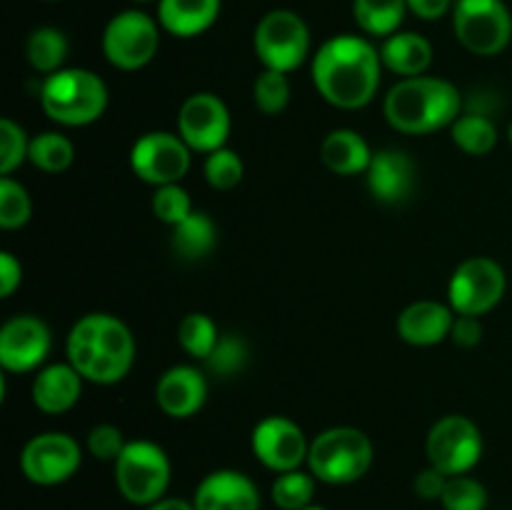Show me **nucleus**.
<instances>
[{
  "instance_id": "obj_45",
  "label": "nucleus",
  "mask_w": 512,
  "mask_h": 510,
  "mask_svg": "<svg viewBox=\"0 0 512 510\" xmlns=\"http://www.w3.org/2000/svg\"><path fill=\"white\" fill-rule=\"evenodd\" d=\"M305 510H328V508H323V505H310V508H305Z\"/></svg>"
},
{
  "instance_id": "obj_26",
  "label": "nucleus",
  "mask_w": 512,
  "mask_h": 510,
  "mask_svg": "<svg viewBox=\"0 0 512 510\" xmlns=\"http://www.w3.org/2000/svg\"><path fill=\"white\" fill-rule=\"evenodd\" d=\"M408 13V0H353L355 23L373 38L385 40L398 33Z\"/></svg>"
},
{
  "instance_id": "obj_3",
  "label": "nucleus",
  "mask_w": 512,
  "mask_h": 510,
  "mask_svg": "<svg viewBox=\"0 0 512 510\" xmlns=\"http://www.w3.org/2000/svg\"><path fill=\"white\" fill-rule=\"evenodd\" d=\"M463 110V95L450 80L435 75L400 78L383 103L390 128L405 135H430L450 128Z\"/></svg>"
},
{
  "instance_id": "obj_37",
  "label": "nucleus",
  "mask_w": 512,
  "mask_h": 510,
  "mask_svg": "<svg viewBox=\"0 0 512 510\" xmlns=\"http://www.w3.org/2000/svg\"><path fill=\"white\" fill-rule=\"evenodd\" d=\"M440 503L445 510H485L488 508V490L470 475H453L448 478Z\"/></svg>"
},
{
  "instance_id": "obj_22",
  "label": "nucleus",
  "mask_w": 512,
  "mask_h": 510,
  "mask_svg": "<svg viewBox=\"0 0 512 510\" xmlns=\"http://www.w3.org/2000/svg\"><path fill=\"white\" fill-rule=\"evenodd\" d=\"M223 0H158V23L175 38H198L220 18Z\"/></svg>"
},
{
  "instance_id": "obj_36",
  "label": "nucleus",
  "mask_w": 512,
  "mask_h": 510,
  "mask_svg": "<svg viewBox=\"0 0 512 510\" xmlns=\"http://www.w3.org/2000/svg\"><path fill=\"white\" fill-rule=\"evenodd\" d=\"M150 208H153V215L160 220V223L175 228L178 223H183L190 213H193V200H190V193L180 183L160 185L155 188L153 200H150Z\"/></svg>"
},
{
  "instance_id": "obj_4",
  "label": "nucleus",
  "mask_w": 512,
  "mask_h": 510,
  "mask_svg": "<svg viewBox=\"0 0 512 510\" xmlns=\"http://www.w3.org/2000/svg\"><path fill=\"white\" fill-rule=\"evenodd\" d=\"M40 105L53 123L85 128L103 118L108 108V85L88 68H63L40 83Z\"/></svg>"
},
{
  "instance_id": "obj_28",
  "label": "nucleus",
  "mask_w": 512,
  "mask_h": 510,
  "mask_svg": "<svg viewBox=\"0 0 512 510\" xmlns=\"http://www.w3.org/2000/svg\"><path fill=\"white\" fill-rule=\"evenodd\" d=\"M450 138H453V143L463 153L483 158V155L493 153L500 140V133L498 125H495V120L490 115L468 110V113H460L458 120L450 125Z\"/></svg>"
},
{
  "instance_id": "obj_19",
  "label": "nucleus",
  "mask_w": 512,
  "mask_h": 510,
  "mask_svg": "<svg viewBox=\"0 0 512 510\" xmlns=\"http://www.w3.org/2000/svg\"><path fill=\"white\" fill-rule=\"evenodd\" d=\"M193 505L195 510H260V490L240 470H213L195 488Z\"/></svg>"
},
{
  "instance_id": "obj_39",
  "label": "nucleus",
  "mask_w": 512,
  "mask_h": 510,
  "mask_svg": "<svg viewBox=\"0 0 512 510\" xmlns=\"http://www.w3.org/2000/svg\"><path fill=\"white\" fill-rule=\"evenodd\" d=\"M88 453L93 455L95 460H103V463H115L118 455L123 453L128 440H125V433L113 423H98L90 428L88 440Z\"/></svg>"
},
{
  "instance_id": "obj_31",
  "label": "nucleus",
  "mask_w": 512,
  "mask_h": 510,
  "mask_svg": "<svg viewBox=\"0 0 512 510\" xmlns=\"http://www.w3.org/2000/svg\"><path fill=\"white\" fill-rule=\"evenodd\" d=\"M218 323L205 313H188L178 325V343L190 358L208 360L213 348L220 340Z\"/></svg>"
},
{
  "instance_id": "obj_24",
  "label": "nucleus",
  "mask_w": 512,
  "mask_h": 510,
  "mask_svg": "<svg viewBox=\"0 0 512 510\" xmlns=\"http://www.w3.org/2000/svg\"><path fill=\"white\" fill-rule=\"evenodd\" d=\"M380 60L383 68L400 78H418L428 73L433 65V45L425 35L413 33V30H398L380 45Z\"/></svg>"
},
{
  "instance_id": "obj_23",
  "label": "nucleus",
  "mask_w": 512,
  "mask_h": 510,
  "mask_svg": "<svg viewBox=\"0 0 512 510\" xmlns=\"http://www.w3.org/2000/svg\"><path fill=\"white\" fill-rule=\"evenodd\" d=\"M375 150H370L368 140L353 128H335L320 143V160L325 168L335 175H350L368 173L370 160H373Z\"/></svg>"
},
{
  "instance_id": "obj_9",
  "label": "nucleus",
  "mask_w": 512,
  "mask_h": 510,
  "mask_svg": "<svg viewBox=\"0 0 512 510\" xmlns=\"http://www.w3.org/2000/svg\"><path fill=\"white\" fill-rule=\"evenodd\" d=\"M160 23L143 10H120L108 20L103 30V55L113 68H145L158 55Z\"/></svg>"
},
{
  "instance_id": "obj_43",
  "label": "nucleus",
  "mask_w": 512,
  "mask_h": 510,
  "mask_svg": "<svg viewBox=\"0 0 512 510\" xmlns=\"http://www.w3.org/2000/svg\"><path fill=\"white\" fill-rule=\"evenodd\" d=\"M453 5V0H408V10L420 20H440Z\"/></svg>"
},
{
  "instance_id": "obj_30",
  "label": "nucleus",
  "mask_w": 512,
  "mask_h": 510,
  "mask_svg": "<svg viewBox=\"0 0 512 510\" xmlns=\"http://www.w3.org/2000/svg\"><path fill=\"white\" fill-rule=\"evenodd\" d=\"M315 483H318V478L310 470L305 473L303 468L278 473V478L270 485V498H273L275 508L280 510H305L313 505Z\"/></svg>"
},
{
  "instance_id": "obj_18",
  "label": "nucleus",
  "mask_w": 512,
  "mask_h": 510,
  "mask_svg": "<svg viewBox=\"0 0 512 510\" xmlns=\"http://www.w3.org/2000/svg\"><path fill=\"white\" fill-rule=\"evenodd\" d=\"M208 400V378L195 365H173L155 385V403L168 418L185 420L200 413Z\"/></svg>"
},
{
  "instance_id": "obj_17",
  "label": "nucleus",
  "mask_w": 512,
  "mask_h": 510,
  "mask_svg": "<svg viewBox=\"0 0 512 510\" xmlns=\"http://www.w3.org/2000/svg\"><path fill=\"white\" fill-rule=\"evenodd\" d=\"M368 190L378 203L400 205L413 195L418 183V170L413 158L398 148L375 150L370 168L365 173Z\"/></svg>"
},
{
  "instance_id": "obj_29",
  "label": "nucleus",
  "mask_w": 512,
  "mask_h": 510,
  "mask_svg": "<svg viewBox=\"0 0 512 510\" xmlns=\"http://www.w3.org/2000/svg\"><path fill=\"white\" fill-rule=\"evenodd\" d=\"M28 160L43 173H63L73 165L75 145L68 135L58 133V130H45V133L30 138Z\"/></svg>"
},
{
  "instance_id": "obj_44",
  "label": "nucleus",
  "mask_w": 512,
  "mask_h": 510,
  "mask_svg": "<svg viewBox=\"0 0 512 510\" xmlns=\"http://www.w3.org/2000/svg\"><path fill=\"white\" fill-rule=\"evenodd\" d=\"M145 510H195L193 500H183V498H160L158 503L148 505Z\"/></svg>"
},
{
  "instance_id": "obj_46",
  "label": "nucleus",
  "mask_w": 512,
  "mask_h": 510,
  "mask_svg": "<svg viewBox=\"0 0 512 510\" xmlns=\"http://www.w3.org/2000/svg\"><path fill=\"white\" fill-rule=\"evenodd\" d=\"M508 140H510V145H512V120H510V125H508Z\"/></svg>"
},
{
  "instance_id": "obj_7",
  "label": "nucleus",
  "mask_w": 512,
  "mask_h": 510,
  "mask_svg": "<svg viewBox=\"0 0 512 510\" xmlns=\"http://www.w3.org/2000/svg\"><path fill=\"white\" fill-rule=\"evenodd\" d=\"M253 50L265 70L293 73L310 55L308 23L295 10H270L255 25Z\"/></svg>"
},
{
  "instance_id": "obj_41",
  "label": "nucleus",
  "mask_w": 512,
  "mask_h": 510,
  "mask_svg": "<svg viewBox=\"0 0 512 510\" xmlns=\"http://www.w3.org/2000/svg\"><path fill=\"white\" fill-rule=\"evenodd\" d=\"M445 485H448V475L440 473V470L433 468V465H428L425 470H420V473L415 475V480H413L415 495H418V498H423V500H440V498H443Z\"/></svg>"
},
{
  "instance_id": "obj_38",
  "label": "nucleus",
  "mask_w": 512,
  "mask_h": 510,
  "mask_svg": "<svg viewBox=\"0 0 512 510\" xmlns=\"http://www.w3.org/2000/svg\"><path fill=\"white\" fill-rule=\"evenodd\" d=\"M30 138L13 118H0V175H13L28 160Z\"/></svg>"
},
{
  "instance_id": "obj_47",
  "label": "nucleus",
  "mask_w": 512,
  "mask_h": 510,
  "mask_svg": "<svg viewBox=\"0 0 512 510\" xmlns=\"http://www.w3.org/2000/svg\"><path fill=\"white\" fill-rule=\"evenodd\" d=\"M133 3H153V0H133Z\"/></svg>"
},
{
  "instance_id": "obj_20",
  "label": "nucleus",
  "mask_w": 512,
  "mask_h": 510,
  "mask_svg": "<svg viewBox=\"0 0 512 510\" xmlns=\"http://www.w3.org/2000/svg\"><path fill=\"white\" fill-rule=\"evenodd\" d=\"M455 323V310L440 300H415L398 315V335L403 343L415 348H433L443 340H450Z\"/></svg>"
},
{
  "instance_id": "obj_32",
  "label": "nucleus",
  "mask_w": 512,
  "mask_h": 510,
  "mask_svg": "<svg viewBox=\"0 0 512 510\" xmlns=\"http://www.w3.org/2000/svg\"><path fill=\"white\" fill-rule=\"evenodd\" d=\"M248 360H250V348L248 343H245L243 335L223 333L220 335L218 345L213 348V353H210L208 360H203V363L210 375L230 380L248 368Z\"/></svg>"
},
{
  "instance_id": "obj_33",
  "label": "nucleus",
  "mask_w": 512,
  "mask_h": 510,
  "mask_svg": "<svg viewBox=\"0 0 512 510\" xmlns=\"http://www.w3.org/2000/svg\"><path fill=\"white\" fill-rule=\"evenodd\" d=\"M33 215V200L23 183H18L10 175L0 178V228L18 230Z\"/></svg>"
},
{
  "instance_id": "obj_42",
  "label": "nucleus",
  "mask_w": 512,
  "mask_h": 510,
  "mask_svg": "<svg viewBox=\"0 0 512 510\" xmlns=\"http://www.w3.org/2000/svg\"><path fill=\"white\" fill-rule=\"evenodd\" d=\"M23 283V265L10 250L0 253V298H10Z\"/></svg>"
},
{
  "instance_id": "obj_40",
  "label": "nucleus",
  "mask_w": 512,
  "mask_h": 510,
  "mask_svg": "<svg viewBox=\"0 0 512 510\" xmlns=\"http://www.w3.org/2000/svg\"><path fill=\"white\" fill-rule=\"evenodd\" d=\"M450 340L458 348H475L483 340V323L475 315H458L455 313L453 330H450Z\"/></svg>"
},
{
  "instance_id": "obj_6",
  "label": "nucleus",
  "mask_w": 512,
  "mask_h": 510,
  "mask_svg": "<svg viewBox=\"0 0 512 510\" xmlns=\"http://www.w3.org/2000/svg\"><path fill=\"white\" fill-rule=\"evenodd\" d=\"M115 485L118 493L133 505L158 503L165 498V490L170 485V458L158 443L153 440H128L123 453L113 463Z\"/></svg>"
},
{
  "instance_id": "obj_10",
  "label": "nucleus",
  "mask_w": 512,
  "mask_h": 510,
  "mask_svg": "<svg viewBox=\"0 0 512 510\" xmlns=\"http://www.w3.org/2000/svg\"><path fill=\"white\" fill-rule=\"evenodd\" d=\"M508 290V275L498 260L488 255H473L463 260L450 275L448 283V305L458 315H480L490 313L500 305Z\"/></svg>"
},
{
  "instance_id": "obj_34",
  "label": "nucleus",
  "mask_w": 512,
  "mask_h": 510,
  "mask_svg": "<svg viewBox=\"0 0 512 510\" xmlns=\"http://www.w3.org/2000/svg\"><path fill=\"white\" fill-rule=\"evenodd\" d=\"M290 80L278 70H265L253 83V103L263 115H280L290 103Z\"/></svg>"
},
{
  "instance_id": "obj_5",
  "label": "nucleus",
  "mask_w": 512,
  "mask_h": 510,
  "mask_svg": "<svg viewBox=\"0 0 512 510\" xmlns=\"http://www.w3.org/2000/svg\"><path fill=\"white\" fill-rule=\"evenodd\" d=\"M373 458L368 433L353 425H333L310 440L308 470L325 485H350L368 475Z\"/></svg>"
},
{
  "instance_id": "obj_1",
  "label": "nucleus",
  "mask_w": 512,
  "mask_h": 510,
  "mask_svg": "<svg viewBox=\"0 0 512 510\" xmlns=\"http://www.w3.org/2000/svg\"><path fill=\"white\" fill-rule=\"evenodd\" d=\"M380 50L363 35H333L313 55L310 75L320 98L340 110H360L373 103L380 88Z\"/></svg>"
},
{
  "instance_id": "obj_14",
  "label": "nucleus",
  "mask_w": 512,
  "mask_h": 510,
  "mask_svg": "<svg viewBox=\"0 0 512 510\" xmlns=\"http://www.w3.org/2000/svg\"><path fill=\"white\" fill-rule=\"evenodd\" d=\"M230 110L215 93H193L178 110V135L193 153L210 155L225 148L230 138Z\"/></svg>"
},
{
  "instance_id": "obj_8",
  "label": "nucleus",
  "mask_w": 512,
  "mask_h": 510,
  "mask_svg": "<svg viewBox=\"0 0 512 510\" xmlns=\"http://www.w3.org/2000/svg\"><path fill=\"white\" fill-rule=\"evenodd\" d=\"M453 30L468 53L490 58L512 40V13L503 0H455Z\"/></svg>"
},
{
  "instance_id": "obj_16",
  "label": "nucleus",
  "mask_w": 512,
  "mask_h": 510,
  "mask_svg": "<svg viewBox=\"0 0 512 510\" xmlns=\"http://www.w3.org/2000/svg\"><path fill=\"white\" fill-rule=\"evenodd\" d=\"M53 348L50 328L35 315H15L0 328V365L5 373H33Z\"/></svg>"
},
{
  "instance_id": "obj_21",
  "label": "nucleus",
  "mask_w": 512,
  "mask_h": 510,
  "mask_svg": "<svg viewBox=\"0 0 512 510\" xmlns=\"http://www.w3.org/2000/svg\"><path fill=\"white\" fill-rule=\"evenodd\" d=\"M83 375L70 363L45 365L35 373L30 385V398L33 405L45 415H63L75 408V403L83 395Z\"/></svg>"
},
{
  "instance_id": "obj_15",
  "label": "nucleus",
  "mask_w": 512,
  "mask_h": 510,
  "mask_svg": "<svg viewBox=\"0 0 512 510\" xmlns=\"http://www.w3.org/2000/svg\"><path fill=\"white\" fill-rule=\"evenodd\" d=\"M253 455L273 473H288L308 463L310 440L305 430L288 415H268L250 435Z\"/></svg>"
},
{
  "instance_id": "obj_25",
  "label": "nucleus",
  "mask_w": 512,
  "mask_h": 510,
  "mask_svg": "<svg viewBox=\"0 0 512 510\" xmlns=\"http://www.w3.org/2000/svg\"><path fill=\"white\" fill-rule=\"evenodd\" d=\"M218 245V228L208 213L193 210L183 223L170 228V250L183 263H198L208 258Z\"/></svg>"
},
{
  "instance_id": "obj_12",
  "label": "nucleus",
  "mask_w": 512,
  "mask_h": 510,
  "mask_svg": "<svg viewBox=\"0 0 512 510\" xmlns=\"http://www.w3.org/2000/svg\"><path fill=\"white\" fill-rule=\"evenodd\" d=\"M190 165H193V150L178 133L168 130L140 135L130 148V168L153 188L180 183L190 173Z\"/></svg>"
},
{
  "instance_id": "obj_2",
  "label": "nucleus",
  "mask_w": 512,
  "mask_h": 510,
  "mask_svg": "<svg viewBox=\"0 0 512 510\" xmlns=\"http://www.w3.org/2000/svg\"><path fill=\"white\" fill-rule=\"evenodd\" d=\"M68 363L95 385H115L133 370L135 338L128 325L110 313H88L65 340Z\"/></svg>"
},
{
  "instance_id": "obj_35",
  "label": "nucleus",
  "mask_w": 512,
  "mask_h": 510,
  "mask_svg": "<svg viewBox=\"0 0 512 510\" xmlns=\"http://www.w3.org/2000/svg\"><path fill=\"white\" fill-rule=\"evenodd\" d=\"M203 173H205V180H208L210 188L233 190L243 183L245 165H243V158H240L235 150H230L228 145H225V148L205 155Z\"/></svg>"
},
{
  "instance_id": "obj_11",
  "label": "nucleus",
  "mask_w": 512,
  "mask_h": 510,
  "mask_svg": "<svg viewBox=\"0 0 512 510\" xmlns=\"http://www.w3.org/2000/svg\"><path fill=\"white\" fill-rule=\"evenodd\" d=\"M483 433L470 420L468 415H445L430 428L428 440H425V453L428 463L445 473L448 478L453 475H468L483 458Z\"/></svg>"
},
{
  "instance_id": "obj_13",
  "label": "nucleus",
  "mask_w": 512,
  "mask_h": 510,
  "mask_svg": "<svg viewBox=\"0 0 512 510\" xmlns=\"http://www.w3.org/2000/svg\"><path fill=\"white\" fill-rule=\"evenodd\" d=\"M83 465V450L80 443L68 433L50 430V433H38L25 443L20 453V470L25 478L43 488L65 483L73 478Z\"/></svg>"
},
{
  "instance_id": "obj_27",
  "label": "nucleus",
  "mask_w": 512,
  "mask_h": 510,
  "mask_svg": "<svg viewBox=\"0 0 512 510\" xmlns=\"http://www.w3.org/2000/svg\"><path fill=\"white\" fill-rule=\"evenodd\" d=\"M68 53V38H65L63 30L53 28V25H40V28H35L30 33L28 43H25V55H28L30 68L35 73L45 75V78L65 68Z\"/></svg>"
}]
</instances>
